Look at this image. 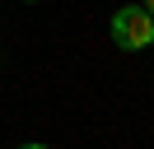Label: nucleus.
<instances>
[{"label":"nucleus","mask_w":154,"mask_h":149,"mask_svg":"<svg viewBox=\"0 0 154 149\" xmlns=\"http://www.w3.org/2000/svg\"><path fill=\"white\" fill-rule=\"evenodd\" d=\"M19 149H51V144H19Z\"/></svg>","instance_id":"2"},{"label":"nucleus","mask_w":154,"mask_h":149,"mask_svg":"<svg viewBox=\"0 0 154 149\" xmlns=\"http://www.w3.org/2000/svg\"><path fill=\"white\" fill-rule=\"evenodd\" d=\"M145 9H149V14H154V0H145Z\"/></svg>","instance_id":"3"},{"label":"nucleus","mask_w":154,"mask_h":149,"mask_svg":"<svg viewBox=\"0 0 154 149\" xmlns=\"http://www.w3.org/2000/svg\"><path fill=\"white\" fill-rule=\"evenodd\" d=\"M149 47H154V42H149Z\"/></svg>","instance_id":"5"},{"label":"nucleus","mask_w":154,"mask_h":149,"mask_svg":"<svg viewBox=\"0 0 154 149\" xmlns=\"http://www.w3.org/2000/svg\"><path fill=\"white\" fill-rule=\"evenodd\" d=\"M23 5H33V0H23Z\"/></svg>","instance_id":"4"},{"label":"nucleus","mask_w":154,"mask_h":149,"mask_svg":"<svg viewBox=\"0 0 154 149\" xmlns=\"http://www.w3.org/2000/svg\"><path fill=\"white\" fill-rule=\"evenodd\" d=\"M107 33H112V42L122 47V51H140V47L154 42V14H149L145 5H126V9L112 14Z\"/></svg>","instance_id":"1"}]
</instances>
